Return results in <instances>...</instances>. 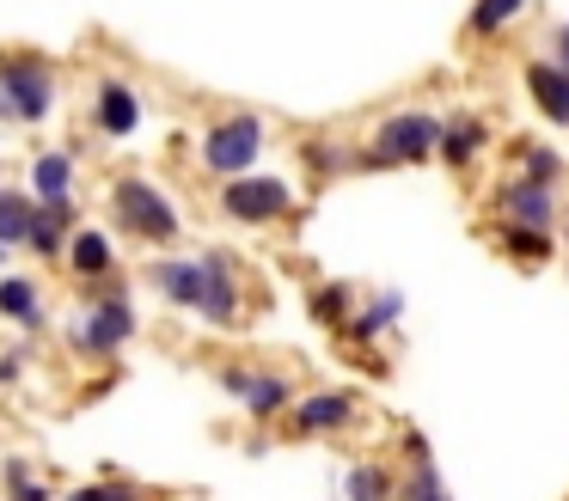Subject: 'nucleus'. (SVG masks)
<instances>
[{
  "instance_id": "nucleus-32",
  "label": "nucleus",
  "mask_w": 569,
  "mask_h": 501,
  "mask_svg": "<svg viewBox=\"0 0 569 501\" xmlns=\"http://www.w3.org/2000/svg\"><path fill=\"white\" fill-rule=\"evenodd\" d=\"M563 244H569V214H563Z\"/></svg>"
},
{
  "instance_id": "nucleus-7",
  "label": "nucleus",
  "mask_w": 569,
  "mask_h": 501,
  "mask_svg": "<svg viewBox=\"0 0 569 501\" xmlns=\"http://www.w3.org/2000/svg\"><path fill=\"white\" fill-rule=\"evenodd\" d=\"M214 379H221V391L251 415V422H282V415L295 410V398H300L288 373H276V367H251V361L214 367Z\"/></svg>"
},
{
  "instance_id": "nucleus-2",
  "label": "nucleus",
  "mask_w": 569,
  "mask_h": 501,
  "mask_svg": "<svg viewBox=\"0 0 569 501\" xmlns=\"http://www.w3.org/2000/svg\"><path fill=\"white\" fill-rule=\"evenodd\" d=\"M141 318H136V300H129V281L111 275L104 288H87V300L68 312V349L80 361H117V354L136 342Z\"/></svg>"
},
{
  "instance_id": "nucleus-28",
  "label": "nucleus",
  "mask_w": 569,
  "mask_h": 501,
  "mask_svg": "<svg viewBox=\"0 0 569 501\" xmlns=\"http://www.w3.org/2000/svg\"><path fill=\"white\" fill-rule=\"evenodd\" d=\"M148 489L136 483V477H117V471H104V477H92V483H80V489H68L62 501H141Z\"/></svg>"
},
{
  "instance_id": "nucleus-20",
  "label": "nucleus",
  "mask_w": 569,
  "mask_h": 501,
  "mask_svg": "<svg viewBox=\"0 0 569 501\" xmlns=\"http://www.w3.org/2000/svg\"><path fill=\"white\" fill-rule=\"evenodd\" d=\"M300 166H307L312 183H331V178H343V171H356V147L331 141V134H307V141H300Z\"/></svg>"
},
{
  "instance_id": "nucleus-4",
  "label": "nucleus",
  "mask_w": 569,
  "mask_h": 501,
  "mask_svg": "<svg viewBox=\"0 0 569 501\" xmlns=\"http://www.w3.org/2000/svg\"><path fill=\"white\" fill-rule=\"evenodd\" d=\"M263 147H270V122H263L258 110H227V117H214L209 129L197 134V166L209 171L214 183H227V178L258 171Z\"/></svg>"
},
{
  "instance_id": "nucleus-29",
  "label": "nucleus",
  "mask_w": 569,
  "mask_h": 501,
  "mask_svg": "<svg viewBox=\"0 0 569 501\" xmlns=\"http://www.w3.org/2000/svg\"><path fill=\"white\" fill-rule=\"evenodd\" d=\"M26 367H31V342H7V349H0V385H19Z\"/></svg>"
},
{
  "instance_id": "nucleus-24",
  "label": "nucleus",
  "mask_w": 569,
  "mask_h": 501,
  "mask_svg": "<svg viewBox=\"0 0 569 501\" xmlns=\"http://www.w3.org/2000/svg\"><path fill=\"white\" fill-rule=\"evenodd\" d=\"M31 214H38L31 190H19V183H0V244H7V251H26Z\"/></svg>"
},
{
  "instance_id": "nucleus-30",
  "label": "nucleus",
  "mask_w": 569,
  "mask_h": 501,
  "mask_svg": "<svg viewBox=\"0 0 569 501\" xmlns=\"http://www.w3.org/2000/svg\"><path fill=\"white\" fill-rule=\"evenodd\" d=\"M551 61L569 73V24H557V31H551Z\"/></svg>"
},
{
  "instance_id": "nucleus-3",
  "label": "nucleus",
  "mask_w": 569,
  "mask_h": 501,
  "mask_svg": "<svg viewBox=\"0 0 569 501\" xmlns=\"http://www.w3.org/2000/svg\"><path fill=\"white\" fill-rule=\"evenodd\" d=\"M441 147V110L429 104H398L373 122L368 147H356V171H405V166H429Z\"/></svg>"
},
{
  "instance_id": "nucleus-23",
  "label": "nucleus",
  "mask_w": 569,
  "mask_h": 501,
  "mask_svg": "<svg viewBox=\"0 0 569 501\" xmlns=\"http://www.w3.org/2000/svg\"><path fill=\"white\" fill-rule=\"evenodd\" d=\"M356 305H361V293L349 288V281H319V288L307 293V312L319 318L325 330H337V337H343V324L356 318Z\"/></svg>"
},
{
  "instance_id": "nucleus-17",
  "label": "nucleus",
  "mask_w": 569,
  "mask_h": 501,
  "mask_svg": "<svg viewBox=\"0 0 569 501\" xmlns=\"http://www.w3.org/2000/svg\"><path fill=\"white\" fill-rule=\"evenodd\" d=\"M520 80H527V98L539 104V117L557 122V129H569V73L557 68L551 56H532L527 68H520Z\"/></svg>"
},
{
  "instance_id": "nucleus-22",
  "label": "nucleus",
  "mask_w": 569,
  "mask_h": 501,
  "mask_svg": "<svg viewBox=\"0 0 569 501\" xmlns=\"http://www.w3.org/2000/svg\"><path fill=\"white\" fill-rule=\"evenodd\" d=\"M0 495L7 501H62L50 489V477H38V464H31L26 452H7V459H0Z\"/></svg>"
},
{
  "instance_id": "nucleus-14",
  "label": "nucleus",
  "mask_w": 569,
  "mask_h": 501,
  "mask_svg": "<svg viewBox=\"0 0 569 501\" xmlns=\"http://www.w3.org/2000/svg\"><path fill=\"white\" fill-rule=\"evenodd\" d=\"M496 214H502L508 227H539V232H551V227H557V190L527 183V178H508L502 190H496Z\"/></svg>"
},
{
  "instance_id": "nucleus-6",
  "label": "nucleus",
  "mask_w": 569,
  "mask_h": 501,
  "mask_svg": "<svg viewBox=\"0 0 569 501\" xmlns=\"http://www.w3.org/2000/svg\"><path fill=\"white\" fill-rule=\"evenodd\" d=\"M214 208L233 227H276V220L295 214V183L276 178V171H246V178H227L214 190Z\"/></svg>"
},
{
  "instance_id": "nucleus-21",
  "label": "nucleus",
  "mask_w": 569,
  "mask_h": 501,
  "mask_svg": "<svg viewBox=\"0 0 569 501\" xmlns=\"http://www.w3.org/2000/svg\"><path fill=\"white\" fill-rule=\"evenodd\" d=\"M343 501H398V471L380 459H356L343 471Z\"/></svg>"
},
{
  "instance_id": "nucleus-1",
  "label": "nucleus",
  "mask_w": 569,
  "mask_h": 501,
  "mask_svg": "<svg viewBox=\"0 0 569 501\" xmlns=\"http://www.w3.org/2000/svg\"><path fill=\"white\" fill-rule=\"evenodd\" d=\"M104 214L123 239H136L141 251H172L184 239V214L178 202L148 178V171H117L111 190H104Z\"/></svg>"
},
{
  "instance_id": "nucleus-5",
  "label": "nucleus",
  "mask_w": 569,
  "mask_h": 501,
  "mask_svg": "<svg viewBox=\"0 0 569 501\" xmlns=\"http://www.w3.org/2000/svg\"><path fill=\"white\" fill-rule=\"evenodd\" d=\"M0 92L13 98L19 129H38L56 110V61L31 43H7L0 49Z\"/></svg>"
},
{
  "instance_id": "nucleus-33",
  "label": "nucleus",
  "mask_w": 569,
  "mask_h": 501,
  "mask_svg": "<svg viewBox=\"0 0 569 501\" xmlns=\"http://www.w3.org/2000/svg\"><path fill=\"white\" fill-rule=\"evenodd\" d=\"M7 257H13V251H7V244H0V263H7Z\"/></svg>"
},
{
  "instance_id": "nucleus-18",
  "label": "nucleus",
  "mask_w": 569,
  "mask_h": 501,
  "mask_svg": "<svg viewBox=\"0 0 569 501\" xmlns=\"http://www.w3.org/2000/svg\"><path fill=\"white\" fill-rule=\"evenodd\" d=\"M398 318H405V293H398V288H380V293H368V300L356 305V318L343 324V342L373 349L386 330H398Z\"/></svg>"
},
{
  "instance_id": "nucleus-19",
  "label": "nucleus",
  "mask_w": 569,
  "mask_h": 501,
  "mask_svg": "<svg viewBox=\"0 0 569 501\" xmlns=\"http://www.w3.org/2000/svg\"><path fill=\"white\" fill-rule=\"evenodd\" d=\"M483 141H490V122L471 117V110H453V117H441V147H435V159L466 171V166H478Z\"/></svg>"
},
{
  "instance_id": "nucleus-27",
  "label": "nucleus",
  "mask_w": 569,
  "mask_h": 501,
  "mask_svg": "<svg viewBox=\"0 0 569 501\" xmlns=\"http://www.w3.org/2000/svg\"><path fill=\"white\" fill-rule=\"evenodd\" d=\"M515 159H520V171H515V178H527V183H545V190H557V183L569 178L563 153H551V147H515Z\"/></svg>"
},
{
  "instance_id": "nucleus-10",
  "label": "nucleus",
  "mask_w": 569,
  "mask_h": 501,
  "mask_svg": "<svg viewBox=\"0 0 569 501\" xmlns=\"http://www.w3.org/2000/svg\"><path fill=\"white\" fill-rule=\"evenodd\" d=\"M141 92L123 80V73H104L99 86H92V104H87V122H92V134L99 141H129V134L141 129Z\"/></svg>"
},
{
  "instance_id": "nucleus-12",
  "label": "nucleus",
  "mask_w": 569,
  "mask_h": 501,
  "mask_svg": "<svg viewBox=\"0 0 569 501\" xmlns=\"http://www.w3.org/2000/svg\"><path fill=\"white\" fill-rule=\"evenodd\" d=\"M0 324H13L19 337H43L50 330V300H43L38 275H0Z\"/></svg>"
},
{
  "instance_id": "nucleus-16",
  "label": "nucleus",
  "mask_w": 569,
  "mask_h": 501,
  "mask_svg": "<svg viewBox=\"0 0 569 501\" xmlns=\"http://www.w3.org/2000/svg\"><path fill=\"white\" fill-rule=\"evenodd\" d=\"M398 501H453V489L441 483V464H435L429 440L405 434V477H398Z\"/></svg>"
},
{
  "instance_id": "nucleus-25",
  "label": "nucleus",
  "mask_w": 569,
  "mask_h": 501,
  "mask_svg": "<svg viewBox=\"0 0 569 501\" xmlns=\"http://www.w3.org/2000/svg\"><path fill=\"white\" fill-rule=\"evenodd\" d=\"M520 12H527V0H478L471 19H466V37H471V43H490V37L515 31Z\"/></svg>"
},
{
  "instance_id": "nucleus-8",
  "label": "nucleus",
  "mask_w": 569,
  "mask_h": 501,
  "mask_svg": "<svg viewBox=\"0 0 569 501\" xmlns=\"http://www.w3.org/2000/svg\"><path fill=\"white\" fill-rule=\"evenodd\" d=\"M190 318H202V324H214V330H239L251 318L246 312V275H239V257L202 251V300H197Z\"/></svg>"
},
{
  "instance_id": "nucleus-15",
  "label": "nucleus",
  "mask_w": 569,
  "mask_h": 501,
  "mask_svg": "<svg viewBox=\"0 0 569 501\" xmlns=\"http://www.w3.org/2000/svg\"><path fill=\"white\" fill-rule=\"evenodd\" d=\"M74 178H80V159L68 153V147H43V153H31V166H26L31 202H68V196H74Z\"/></svg>"
},
{
  "instance_id": "nucleus-31",
  "label": "nucleus",
  "mask_w": 569,
  "mask_h": 501,
  "mask_svg": "<svg viewBox=\"0 0 569 501\" xmlns=\"http://www.w3.org/2000/svg\"><path fill=\"white\" fill-rule=\"evenodd\" d=\"M0 122H7V129H19V110H13V98L0 92Z\"/></svg>"
},
{
  "instance_id": "nucleus-13",
  "label": "nucleus",
  "mask_w": 569,
  "mask_h": 501,
  "mask_svg": "<svg viewBox=\"0 0 569 501\" xmlns=\"http://www.w3.org/2000/svg\"><path fill=\"white\" fill-rule=\"evenodd\" d=\"M80 227H87V220H80V202H74V196H68V202H38L26 251L43 257V263H62V257H68V239H74Z\"/></svg>"
},
{
  "instance_id": "nucleus-34",
  "label": "nucleus",
  "mask_w": 569,
  "mask_h": 501,
  "mask_svg": "<svg viewBox=\"0 0 569 501\" xmlns=\"http://www.w3.org/2000/svg\"><path fill=\"white\" fill-rule=\"evenodd\" d=\"M141 501H153V495H141Z\"/></svg>"
},
{
  "instance_id": "nucleus-11",
  "label": "nucleus",
  "mask_w": 569,
  "mask_h": 501,
  "mask_svg": "<svg viewBox=\"0 0 569 501\" xmlns=\"http://www.w3.org/2000/svg\"><path fill=\"white\" fill-rule=\"evenodd\" d=\"M62 269L80 281V288H104L111 275H123V263H117V232L111 227H80L74 239H68Z\"/></svg>"
},
{
  "instance_id": "nucleus-9",
  "label": "nucleus",
  "mask_w": 569,
  "mask_h": 501,
  "mask_svg": "<svg viewBox=\"0 0 569 501\" xmlns=\"http://www.w3.org/2000/svg\"><path fill=\"white\" fill-rule=\"evenodd\" d=\"M361 422V398L356 391H307L295 398V410L282 415V434L288 440H325V434H343V428Z\"/></svg>"
},
{
  "instance_id": "nucleus-35",
  "label": "nucleus",
  "mask_w": 569,
  "mask_h": 501,
  "mask_svg": "<svg viewBox=\"0 0 569 501\" xmlns=\"http://www.w3.org/2000/svg\"><path fill=\"white\" fill-rule=\"evenodd\" d=\"M0 183H7V178H0Z\"/></svg>"
},
{
  "instance_id": "nucleus-26",
  "label": "nucleus",
  "mask_w": 569,
  "mask_h": 501,
  "mask_svg": "<svg viewBox=\"0 0 569 501\" xmlns=\"http://www.w3.org/2000/svg\"><path fill=\"white\" fill-rule=\"evenodd\" d=\"M496 244H502V257H515V263H527V269H539L545 257H551V232H539V227H496Z\"/></svg>"
}]
</instances>
